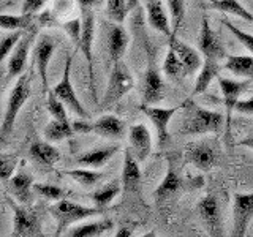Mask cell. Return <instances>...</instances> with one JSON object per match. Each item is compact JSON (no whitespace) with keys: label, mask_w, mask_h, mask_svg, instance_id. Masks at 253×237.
<instances>
[{"label":"cell","mask_w":253,"mask_h":237,"mask_svg":"<svg viewBox=\"0 0 253 237\" xmlns=\"http://www.w3.org/2000/svg\"><path fill=\"white\" fill-rule=\"evenodd\" d=\"M16 164H18V158L16 157L2 155V158H0V174H2L3 182H10L16 169Z\"/></svg>","instance_id":"60d3db41"},{"label":"cell","mask_w":253,"mask_h":237,"mask_svg":"<svg viewBox=\"0 0 253 237\" xmlns=\"http://www.w3.org/2000/svg\"><path fill=\"white\" fill-rule=\"evenodd\" d=\"M34 179L29 172L26 171H19L16 172L14 176L10 179V190H11V195L16 198V201L24 204V205H29L32 202V190H34Z\"/></svg>","instance_id":"484cf974"},{"label":"cell","mask_w":253,"mask_h":237,"mask_svg":"<svg viewBox=\"0 0 253 237\" xmlns=\"http://www.w3.org/2000/svg\"><path fill=\"white\" fill-rule=\"evenodd\" d=\"M187 114L180 123V134L185 136H198V134L218 133L225 125V116L215 111L204 109L195 105L192 100H187Z\"/></svg>","instance_id":"6da1fadb"},{"label":"cell","mask_w":253,"mask_h":237,"mask_svg":"<svg viewBox=\"0 0 253 237\" xmlns=\"http://www.w3.org/2000/svg\"><path fill=\"white\" fill-rule=\"evenodd\" d=\"M71 67H73V55L70 54L67 57L65 67H63V76H62L60 81L54 85L52 90L78 117L85 118V117H89L87 116V111L84 109L81 101H79V98L76 97L75 87H73V84H71Z\"/></svg>","instance_id":"30bf717a"},{"label":"cell","mask_w":253,"mask_h":237,"mask_svg":"<svg viewBox=\"0 0 253 237\" xmlns=\"http://www.w3.org/2000/svg\"><path fill=\"white\" fill-rule=\"evenodd\" d=\"M65 176L71 177L76 184H79L84 188H93L103 180L105 174L93 168V169H68L65 171Z\"/></svg>","instance_id":"d6a6232c"},{"label":"cell","mask_w":253,"mask_h":237,"mask_svg":"<svg viewBox=\"0 0 253 237\" xmlns=\"http://www.w3.org/2000/svg\"><path fill=\"white\" fill-rule=\"evenodd\" d=\"M166 3L169 8V18L172 26L171 37H177V32L185 19V0H166Z\"/></svg>","instance_id":"e575fe53"},{"label":"cell","mask_w":253,"mask_h":237,"mask_svg":"<svg viewBox=\"0 0 253 237\" xmlns=\"http://www.w3.org/2000/svg\"><path fill=\"white\" fill-rule=\"evenodd\" d=\"M166 85L163 82L162 75L158 73L154 62L149 63L146 70L144 81H142V105H155L165 98Z\"/></svg>","instance_id":"e0dca14e"},{"label":"cell","mask_w":253,"mask_h":237,"mask_svg":"<svg viewBox=\"0 0 253 237\" xmlns=\"http://www.w3.org/2000/svg\"><path fill=\"white\" fill-rule=\"evenodd\" d=\"M223 68L239 78L253 79V54L252 55H228L223 60Z\"/></svg>","instance_id":"83f0119b"},{"label":"cell","mask_w":253,"mask_h":237,"mask_svg":"<svg viewBox=\"0 0 253 237\" xmlns=\"http://www.w3.org/2000/svg\"><path fill=\"white\" fill-rule=\"evenodd\" d=\"M239 144L242 146V147H247V149H252L253 150V133L252 134H249L247 138H244Z\"/></svg>","instance_id":"c3c4849f"},{"label":"cell","mask_w":253,"mask_h":237,"mask_svg":"<svg viewBox=\"0 0 253 237\" xmlns=\"http://www.w3.org/2000/svg\"><path fill=\"white\" fill-rule=\"evenodd\" d=\"M63 30L67 32V35L71 38V41L78 47L79 40H81V32H83V21L81 19H71L63 24Z\"/></svg>","instance_id":"b9f144b4"},{"label":"cell","mask_w":253,"mask_h":237,"mask_svg":"<svg viewBox=\"0 0 253 237\" xmlns=\"http://www.w3.org/2000/svg\"><path fill=\"white\" fill-rule=\"evenodd\" d=\"M75 133L76 130L73 128V125L70 122H62V120H57V118H54V120H51L44 126L43 136L49 142H59L63 139H70Z\"/></svg>","instance_id":"4dcf8cb0"},{"label":"cell","mask_w":253,"mask_h":237,"mask_svg":"<svg viewBox=\"0 0 253 237\" xmlns=\"http://www.w3.org/2000/svg\"><path fill=\"white\" fill-rule=\"evenodd\" d=\"M253 220V193H236L233 202V236L244 237Z\"/></svg>","instance_id":"4fadbf2b"},{"label":"cell","mask_w":253,"mask_h":237,"mask_svg":"<svg viewBox=\"0 0 253 237\" xmlns=\"http://www.w3.org/2000/svg\"><path fill=\"white\" fill-rule=\"evenodd\" d=\"M200 52L203 54L204 59H212V60H225L228 54L225 51L223 44H221L220 38L217 37L215 32L212 30L211 24L208 19H203L201 22V32H200Z\"/></svg>","instance_id":"2e32d148"},{"label":"cell","mask_w":253,"mask_h":237,"mask_svg":"<svg viewBox=\"0 0 253 237\" xmlns=\"http://www.w3.org/2000/svg\"><path fill=\"white\" fill-rule=\"evenodd\" d=\"M128 43L130 37L126 34L125 27L122 24H113L108 30V52L113 63L122 60L126 47H128Z\"/></svg>","instance_id":"603a6c76"},{"label":"cell","mask_w":253,"mask_h":237,"mask_svg":"<svg viewBox=\"0 0 253 237\" xmlns=\"http://www.w3.org/2000/svg\"><path fill=\"white\" fill-rule=\"evenodd\" d=\"M26 32L27 30H11L10 34H6V35L2 37V55H0L2 62H5L8 57H10V54L13 52L14 47L18 46V43L21 41V38L24 37Z\"/></svg>","instance_id":"74e56055"},{"label":"cell","mask_w":253,"mask_h":237,"mask_svg":"<svg viewBox=\"0 0 253 237\" xmlns=\"http://www.w3.org/2000/svg\"><path fill=\"white\" fill-rule=\"evenodd\" d=\"M105 11H106V16L113 22L122 24L126 18V13L130 11V8H128V3H126V0H106Z\"/></svg>","instance_id":"d590c367"},{"label":"cell","mask_w":253,"mask_h":237,"mask_svg":"<svg viewBox=\"0 0 253 237\" xmlns=\"http://www.w3.org/2000/svg\"><path fill=\"white\" fill-rule=\"evenodd\" d=\"M73 128L79 133H87V131H92V123H87V122H76L73 123Z\"/></svg>","instance_id":"7dc6e473"},{"label":"cell","mask_w":253,"mask_h":237,"mask_svg":"<svg viewBox=\"0 0 253 237\" xmlns=\"http://www.w3.org/2000/svg\"><path fill=\"white\" fill-rule=\"evenodd\" d=\"M185 158L190 164H193L200 171H211L218 164L220 150L212 141H198L190 144L185 150Z\"/></svg>","instance_id":"9c48e42d"},{"label":"cell","mask_w":253,"mask_h":237,"mask_svg":"<svg viewBox=\"0 0 253 237\" xmlns=\"http://www.w3.org/2000/svg\"><path fill=\"white\" fill-rule=\"evenodd\" d=\"M185 105H187V100L174 108H158L152 105H141L139 109L149 117V120L155 126L158 146L160 147H165L169 142V122H171V118L176 116V113H179V111L185 108Z\"/></svg>","instance_id":"ba28073f"},{"label":"cell","mask_w":253,"mask_h":237,"mask_svg":"<svg viewBox=\"0 0 253 237\" xmlns=\"http://www.w3.org/2000/svg\"><path fill=\"white\" fill-rule=\"evenodd\" d=\"M141 161L138 160L130 149L124 154V168H122V185L128 193H134L141 188Z\"/></svg>","instance_id":"ffe728a7"},{"label":"cell","mask_w":253,"mask_h":237,"mask_svg":"<svg viewBox=\"0 0 253 237\" xmlns=\"http://www.w3.org/2000/svg\"><path fill=\"white\" fill-rule=\"evenodd\" d=\"M32 21H34V16L24 14L21 13L19 16L14 14H2L0 16V26L3 30H29L32 29Z\"/></svg>","instance_id":"836d02e7"},{"label":"cell","mask_w":253,"mask_h":237,"mask_svg":"<svg viewBox=\"0 0 253 237\" xmlns=\"http://www.w3.org/2000/svg\"><path fill=\"white\" fill-rule=\"evenodd\" d=\"M218 85L221 95H223V103L226 108V118H228V126L231 123V114L234 113V108L237 105V101L241 100V97L244 95V92L247 90V87L250 85V79H229V78H223L218 76Z\"/></svg>","instance_id":"5bb4252c"},{"label":"cell","mask_w":253,"mask_h":237,"mask_svg":"<svg viewBox=\"0 0 253 237\" xmlns=\"http://www.w3.org/2000/svg\"><path fill=\"white\" fill-rule=\"evenodd\" d=\"M234 113L253 116V97H250L247 100H239V101H237V105L234 108Z\"/></svg>","instance_id":"ee69618b"},{"label":"cell","mask_w":253,"mask_h":237,"mask_svg":"<svg viewBox=\"0 0 253 237\" xmlns=\"http://www.w3.org/2000/svg\"><path fill=\"white\" fill-rule=\"evenodd\" d=\"M138 2H139V0H126V3H128V8H130V10H131V8L136 6Z\"/></svg>","instance_id":"681fc988"},{"label":"cell","mask_w":253,"mask_h":237,"mask_svg":"<svg viewBox=\"0 0 253 237\" xmlns=\"http://www.w3.org/2000/svg\"><path fill=\"white\" fill-rule=\"evenodd\" d=\"M119 150H121V147H119V146H108V147L92 149V150H89V152H84V154L79 155L76 158V161H78V164L84 166V168L100 169L119 152Z\"/></svg>","instance_id":"cb8c5ba5"},{"label":"cell","mask_w":253,"mask_h":237,"mask_svg":"<svg viewBox=\"0 0 253 237\" xmlns=\"http://www.w3.org/2000/svg\"><path fill=\"white\" fill-rule=\"evenodd\" d=\"M198 217H200L204 229L212 237H220L225 234L223 218H221V205L215 193H208L198 202Z\"/></svg>","instance_id":"8992f818"},{"label":"cell","mask_w":253,"mask_h":237,"mask_svg":"<svg viewBox=\"0 0 253 237\" xmlns=\"http://www.w3.org/2000/svg\"><path fill=\"white\" fill-rule=\"evenodd\" d=\"M134 87L133 75L125 62L119 60L113 63V70L108 79L106 92L101 101V108H109L116 105L119 100H122L126 93H128Z\"/></svg>","instance_id":"3957f363"},{"label":"cell","mask_w":253,"mask_h":237,"mask_svg":"<svg viewBox=\"0 0 253 237\" xmlns=\"http://www.w3.org/2000/svg\"><path fill=\"white\" fill-rule=\"evenodd\" d=\"M35 37H37V29L32 27L30 30H27L26 34H24L18 46L13 49V52L10 54V59L6 62L5 81H13V79L19 78L24 73L27 59H29L30 47H32V43L35 41Z\"/></svg>","instance_id":"8fae6325"},{"label":"cell","mask_w":253,"mask_h":237,"mask_svg":"<svg viewBox=\"0 0 253 237\" xmlns=\"http://www.w3.org/2000/svg\"><path fill=\"white\" fill-rule=\"evenodd\" d=\"M163 73L165 76L171 79V81H182L187 75V70L184 67V63L179 59V55L176 54V51L169 46L168 54H166L165 62H163Z\"/></svg>","instance_id":"1f68e13d"},{"label":"cell","mask_w":253,"mask_h":237,"mask_svg":"<svg viewBox=\"0 0 253 237\" xmlns=\"http://www.w3.org/2000/svg\"><path fill=\"white\" fill-rule=\"evenodd\" d=\"M113 228H114L113 220L101 218L97 221H90V223L75 226L68 233V236L70 237H97V236H103L106 231H111Z\"/></svg>","instance_id":"f1b7e54d"},{"label":"cell","mask_w":253,"mask_h":237,"mask_svg":"<svg viewBox=\"0 0 253 237\" xmlns=\"http://www.w3.org/2000/svg\"><path fill=\"white\" fill-rule=\"evenodd\" d=\"M92 131L101 138L119 141L126 134V125L114 114H105L92 123Z\"/></svg>","instance_id":"d6986e66"},{"label":"cell","mask_w":253,"mask_h":237,"mask_svg":"<svg viewBox=\"0 0 253 237\" xmlns=\"http://www.w3.org/2000/svg\"><path fill=\"white\" fill-rule=\"evenodd\" d=\"M46 0H24L22 2V13L34 16L35 13H38L42 8L44 6Z\"/></svg>","instance_id":"7bdbcfd3"},{"label":"cell","mask_w":253,"mask_h":237,"mask_svg":"<svg viewBox=\"0 0 253 237\" xmlns=\"http://www.w3.org/2000/svg\"><path fill=\"white\" fill-rule=\"evenodd\" d=\"M146 13H147V22L149 26L160 32L165 37L172 35V26L171 18L166 14L162 0H147L146 2Z\"/></svg>","instance_id":"7402d4cb"},{"label":"cell","mask_w":253,"mask_h":237,"mask_svg":"<svg viewBox=\"0 0 253 237\" xmlns=\"http://www.w3.org/2000/svg\"><path fill=\"white\" fill-rule=\"evenodd\" d=\"M54 51H55V43L52 37L47 34L40 35L35 44V62H37L38 76L42 79L44 93L49 92V87H47V84H49L47 82V70H49V62L52 59Z\"/></svg>","instance_id":"9a60e30c"},{"label":"cell","mask_w":253,"mask_h":237,"mask_svg":"<svg viewBox=\"0 0 253 237\" xmlns=\"http://www.w3.org/2000/svg\"><path fill=\"white\" fill-rule=\"evenodd\" d=\"M100 2L101 0H78V5L81 10H92V8Z\"/></svg>","instance_id":"bcb514c9"},{"label":"cell","mask_w":253,"mask_h":237,"mask_svg":"<svg viewBox=\"0 0 253 237\" xmlns=\"http://www.w3.org/2000/svg\"><path fill=\"white\" fill-rule=\"evenodd\" d=\"M133 229H134V225H124L119 228L116 236L117 237H130V236H133Z\"/></svg>","instance_id":"f6af8a7d"},{"label":"cell","mask_w":253,"mask_h":237,"mask_svg":"<svg viewBox=\"0 0 253 237\" xmlns=\"http://www.w3.org/2000/svg\"><path fill=\"white\" fill-rule=\"evenodd\" d=\"M81 21H83V32L81 40L76 47V51H81L84 54V59L89 67V84L90 92L93 95V100H97V89H95V70H93V38H95V16L92 10H81Z\"/></svg>","instance_id":"52a82bcc"},{"label":"cell","mask_w":253,"mask_h":237,"mask_svg":"<svg viewBox=\"0 0 253 237\" xmlns=\"http://www.w3.org/2000/svg\"><path fill=\"white\" fill-rule=\"evenodd\" d=\"M47 95V111H49V114L57 118V120H62V122H70L68 120V116H67V109H65V103H63L57 95L54 93V90H49L46 93Z\"/></svg>","instance_id":"8d00e7d4"},{"label":"cell","mask_w":253,"mask_h":237,"mask_svg":"<svg viewBox=\"0 0 253 237\" xmlns=\"http://www.w3.org/2000/svg\"><path fill=\"white\" fill-rule=\"evenodd\" d=\"M29 155L35 163L44 166V168H52L60 160V152L52 144H49V141H35L29 147Z\"/></svg>","instance_id":"d4e9b609"},{"label":"cell","mask_w":253,"mask_h":237,"mask_svg":"<svg viewBox=\"0 0 253 237\" xmlns=\"http://www.w3.org/2000/svg\"><path fill=\"white\" fill-rule=\"evenodd\" d=\"M124 185H121V182H109V184L103 185L101 188L95 190V192L92 193V201H93V205L95 207H98L101 210L108 209V205L113 202L116 198L119 196V193H121V188Z\"/></svg>","instance_id":"f546056e"},{"label":"cell","mask_w":253,"mask_h":237,"mask_svg":"<svg viewBox=\"0 0 253 237\" xmlns=\"http://www.w3.org/2000/svg\"><path fill=\"white\" fill-rule=\"evenodd\" d=\"M128 144L130 150L141 163H144L152 152V134L144 123L131 125L128 128Z\"/></svg>","instance_id":"ac0fdd59"},{"label":"cell","mask_w":253,"mask_h":237,"mask_svg":"<svg viewBox=\"0 0 253 237\" xmlns=\"http://www.w3.org/2000/svg\"><path fill=\"white\" fill-rule=\"evenodd\" d=\"M203 185V177H195L193 180H187L180 176V172L174 166L172 158H168V171L166 176L163 177L162 184L157 187L155 190V201L157 204H165L171 198L177 196L179 193L185 192L188 188H200Z\"/></svg>","instance_id":"277c9868"},{"label":"cell","mask_w":253,"mask_h":237,"mask_svg":"<svg viewBox=\"0 0 253 237\" xmlns=\"http://www.w3.org/2000/svg\"><path fill=\"white\" fill-rule=\"evenodd\" d=\"M13 209V236L14 237H35L43 236L42 225L34 212L26 209L21 202L8 201Z\"/></svg>","instance_id":"7c38bea8"},{"label":"cell","mask_w":253,"mask_h":237,"mask_svg":"<svg viewBox=\"0 0 253 237\" xmlns=\"http://www.w3.org/2000/svg\"><path fill=\"white\" fill-rule=\"evenodd\" d=\"M30 92H32V89H30L29 78L26 75H21L18 81H16V84L13 85V89L10 90V95H8L6 109H5L3 120H2V139L3 141L8 138V134L11 133L14 122H16V117H18L19 111L29 100Z\"/></svg>","instance_id":"5b68a950"},{"label":"cell","mask_w":253,"mask_h":237,"mask_svg":"<svg viewBox=\"0 0 253 237\" xmlns=\"http://www.w3.org/2000/svg\"><path fill=\"white\" fill-rule=\"evenodd\" d=\"M218 73H220V62L212 60V59H204L200 75H198L195 81L193 95H201L203 92H206V89L211 85L212 79L218 78Z\"/></svg>","instance_id":"4316f807"},{"label":"cell","mask_w":253,"mask_h":237,"mask_svg":"<svg viewBox=\"0 0 253 237\" xmlns=\"http://www.w3.org/2000/svg\"><path fill=\"white\" fill-rule=\"evenodd\" d=\"M34 190L40 196H43V198H46V199L54 201V202L60 201V199L65 198V192H63L62 188L51 185V184H35Z\"/></svg>","instance_id":"ab89813d"},{"label":"cell","mask_w":253,"mask_h":237,"mask_svg":"<svg viewBox=\"0 0 253 237\" xmlns=\"http://www.w3.org/2000/svg\"><path fill=\"white\" fill-rule=\"evenodd\" d=\"M221 24L231 32V34L239 40V43L247 49L250 54H253V35H250V34H247V32H244V30H241L239 27H236L233 22H229L228 19H221Z\"/></svg>","instance_id":"f35d334b"},{"label":"cell","mask_w":253,"mask_h":237,"mask_svg":"<svg viewBox=\"0 0 253 237\" xmlns=\"http://www.w3.org/2000/svg\"><path fill=\"white\" fill-rule=\"evenodd\" d=\"M169 46L172 47L176 54L179 55V59L184 63V67L187 70V75L192 76L195 75L198 70H201L203 67V59H201V52L196 51L195 47L185 44L184 41H180L177 37H169Z\"/></svg>","instance_id":"44dd1931"},{"label":"cell","mask_w":253,"mask_h":237,"mask_svg":"<svg viewBox=\"0 0 253 237\" xmlns=\"http://www.w3.org/2000/svg\"><path fill=\"white\" fill-rule=\"evenodd\" d=\"M49 210H51V215L55 218V221H57L59 234L62 231H65V229L70 228L71 225L78 223V221L101 215V212H103L101 209L95 207V205L93 207H89V205L78 204L70 199H65V198L60 201H55V204L51 205Z\"/></svg>","instance_id":"7a4b0ae2"}]
</instances>
